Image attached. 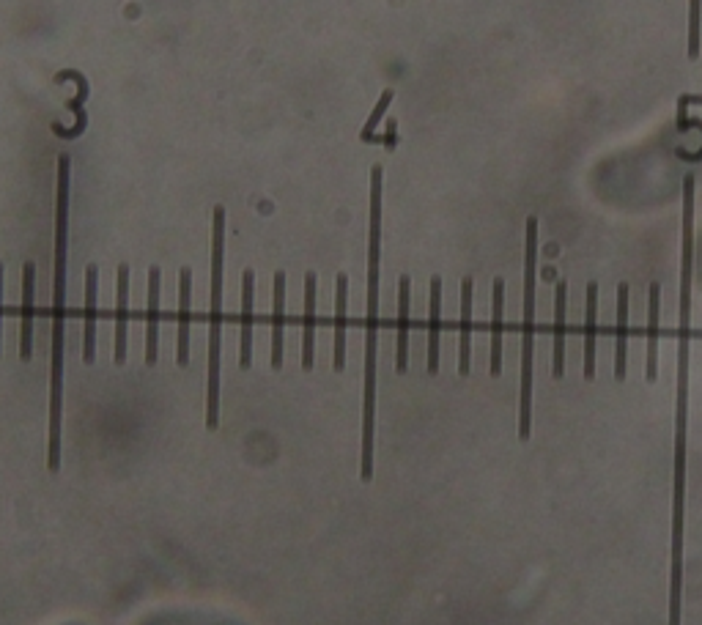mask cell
<instances>
[{
	"label": "cell",
	"instance_id": "cell-14",
	"mask_svg": "<svg viewBox=\"0 0 702 625\" xmlns=\"http://www.w3.org/2000/svg\"><path fill=\"white\" fill-rule=\"evenodd\" d=\"M565 305H568V283L560 280L554 288V354L552 376L563 379L565 373Z\"/></svg>",
	"mask_w": 702,
	"mask_h": 625
},
{
	"label": "cell",
	"instance_id": "cell-5",
	"mask_svg": "<svg viewBox=\"0 0 702 625\" xmlns=\"http://www.w3.org/2000/svg\"><path fill=\"white\" fill-rule=\"evenodd\" d=\"M66 80H72V83H77L80 85V91H77V96L75 99H69L66 102V107L75 113V127L72 129H66V127H61V124H53V135L55 138H61V140H77L83 132H86V127H88V116H86V99H88V94H91V85H88V80H86V75H80L77 69H64V72H58L55 75V83H66Z\"/></svg>",
	"mask_w": 702,
	"mask_h": 625
},
{
	"label": "cell",
	"instance_id": "cell-10",
	"mask_svg": "<svg viewBox=\"0 0 702 625\" xmlns=\"http://www.w3.org/2000/svg\"><path fill=\"white\" fill-rule=\"evenodd\" d=\"M409 308H412V280H398V340H395V371L409 368Z\"/></svg>",
	"mask_w": 702,
	"mask_h": 625
},
{
	"label": "cell",
	"instance_id": "cell-21",
	"mask_svg": "<svg viewBox=\"0 0 702 625\" xmlns=\"http://www.w3.org/2000/svg\"><path fill=\"white\" fill-rule=\"evenodd\" d=\"M628 357V283L617 286V335H615V379H626Z\"/></svg>",
	"mask_w": 702,
	"mask_h": 625
},
{
	"label": "cell",
	"instance_id": "cell-18",
	"mask_svg": "<svg viewBox=\"0 0 702 625\" xmlns=\"http://www.w3.org/2000/svg\"><path fill=\"white\" fill-rule=\"evenodd\" d=\"M659 305H661L659 283H650V294H648V365H645V379H648V382H656V376H659Z\"/></svg>",
	"mask_w": 702,
	"mask_h": 625
},
{
	"label": "cell",
	"instance_id": "cell-19",
	"mask_svg": "<svg viewBox=\"0 0 702 625\" xmlns=\"http://www.w3.org/2000/svg\"><path fill=\"white\" fill-rule=\"evenodd\" d=\"M439 332H442V280L431 277V313H428V373H439Z\"/></svg>",
	"mask_w": 702,
	"mask_h": 625
},
{
	"label": "cell",
	"instance_id": "cell-11",
	"mask_svg": "<svg viewBox=\"0 0 702 625\" xmlns=\"http://www.w3.org/2000/svg\"><path fill=\"white\" fill-rule=\"evenodd\" d=\"M253 299H256V275L247 269L242 275V351H239V365L250 368L253 365Z\"/></svg>",
	"mask_w": 702,
	"mask_h": 625
},
{
	"label": "cell",
	"instance_id": "cell-13",
	"mask_svg": "<svg viewBox=\"0 0 702 625\" xmlns=\"http://www.w3.org/2000/svg\"><path fill=\"white\" fill-rule=\"evenodd\" d=\"M472 277L461 280V343H458V373L469 376L472 368Z\"/></svg>",
	"mask_w": 702,
	"mask_h": 625
},
{
	"label": "cell",
	"instance_id": "cell-8",
	"mask_svg": "<svg viewBox=\"0 0 702 625\" xmlns=\"http://www.w3.org/2000/svg\"><path fill=\"white\" fill-rule=\"evenodd\" d=\"M192 272L184 266L179 272V340H176V360L181 368L190 362V321H192Z\"/></svg>",
	"mask_w": 702,
	"mask_h": 625
},
{
	"label": "cell",
	"instance_id": "cell-6",
	"mask_svg": "<svg viewBox=\"0 0 702 625\" xmlns=\"http://www.w3.org/2000/svg\"><path fill=\"white\" fill-rule=\"evenodd\" d=\"M160 266L149 269V313H146V365H157L160 357Z\"/></svg>",
	"mask_w": 702,
	"mask_h": 625
},
{
	"label": "cell",
	"instance_id": "cell-12",
	"mask_svg": "<svg viewBox=\"0 0 702 625\" xmlns=\"http://www.w3.org/2000/svg\"><path fill=\"white\" fill-rule=\"evenodd\" d=\"M346 305H349V277L341 272L335 280V351H332V368L338 373L346 368Z\"/></svg>",
	"mask_w": 702,
	"mask_h": 625
},
{
	"label": "cell",
	"instance_id": "cell-3",
	"mask_svg": "<svg viewBox=\"0 0 702 625\" xmlns=\"http://www.w3.org/2000/svg\"><path fill=\"white\" fill-rule=\"evenodd\" d=\"M535 277H538V220L527 217L524 231V318L522 379H519V439L532 434V360H535Z\"/></svg>",
	"mask_w": 702,
	"mask_h": 625
},
{
	"label": "cell",
	"instance_id": "cell-20",
	"mask_svg": "<svg viewBox=\"0 0 702 625\" xmlns=\"http://www.w3.org/2000/svg\"><path fill=\"white\" fill-rule=\"evenodd\" d=\"M502 310H505V280H494L491 294V376L502 373Z\"/></svg>",
	"mask_w": 702,
	"mask_h": 625
},
{
	"label": "cell",
	"instance_id": "cell-2",
	"mask_svg": "<svg viewBox=\"0 0 702 625\" xmlns=\"http://www.w3.org/2000/svg\"><path fill=\"white\" fill-rule=\"evenodd\" d=\"M379 261L382 217H371L368 239V318H365V395H362V464L360 477H373V423H376V346H379Z\"/></svg>",
	"mask_w": 702,
	"mask_h": 625
},
{
	"label": "cell",
	"instance_id": "cell-1",
	"mask_svg": "<svg viewBox=\"0 0 702 625\" xmlns=\"http://www.w3.org/2000/svg\"><path fill=\"white\" fill-rule=\"evenodd\" d=\"M69 187L72 159L58 157L55 195V272H53V365H50V445L47 467L61 469V395H64V324H66V250H69Z\"/></svg>",
	"mask_w": 702,
	"mask_h": 625
},
{
	"label": "cell",
	"instance_id": "cell-4",
	"mask_svg": "<svg viewBox=\"0 0 702 625\" xmlns=\"http://www.w3.org/2000/svg\"><path fill=\"white\" fill-rule=\"evenodd\" d=\"M223 269H225V209H214L212 231V318H209V390L206 428L220 425V343H223Z\"/></svg>",
	"mask_w": 702,
	"mask_h": 625
},
{
	"label": "cell",
	"instance_id": "cell-22",
	"mask_svg": "<svg viewBox=\"0 0 702 625\" xmlns=\"http://www.w3.org/2000/svg\"><path fill=\"white\" fill-rule=\"evenodd\" d=\"M96 291H99V269L94 264L86 269V343L83 360L94 365L96 360Z\"/></svg>",
	"mask_w": 702,
	"mask_h": 625
},
{
	"label": "cell",
	"instance_id": "cell-16",
	"mask_svg": "<svg viewBox=\"0 0 702 625\" xmlns=\"http://www.w3.org/2000/svg\"><path fill=\"white\" fill-rule=\"evenodd\" d=\"M272 368H283V324H286V272H275L272 294Z\"/></svg>",
	"mask_w": 702,
	"mask_h": 625
},
{
	"label": "cell",
	"instance_id": "cell-24",
	"mask_svg": "<svg viewBox=\"0 0 702 625\" xmlns=\"http://www.w3.org/2000/svg\"><path fill=\"white\" fill-rule=\"evenodd\" d=\"M3 277H6V269L0 264V329H3ZM0 338H3V332H0ZM0 354H3V340H0Z\"/></svg>",
	"mask_w": 702,
	"mask_h": 625
},
{
	"label": "cell",
	"instance_id": "cell-17",
	"mask_svg": "<svg viewBox=\"0 0 702 625\" xmlns=\"http://www.w3.org/2000/svg\"><path fill=\"white\" fill-rule=\"evenodd\" d=\"M596 338H598V286L590 283L585 294V379L596 376Z\"/></svg>",
	"mask_w": 702,
	"mask_h": 625
},
{
	"label": "cell",
	"instance_id": "cell-15",
	"mask_svg": "<svg viewBox=\"0 0 702 625\" xmlns=\"http://www.w3.org/2000/svg\"><path fill=\"white\" fill-rule=\"evenodd\" d=\"M316 272L305 275V338H302V368L310 371L316 362Z\"/></svg>",
	"mask_w": 702,
	"mask_h": 625
},
{
	"label": "cell",
	"instance_id": "cell-7",
	"mask_svg": "<svg viewBox=\"0 0 702 625\" xmlns=\"http://www.w3.org/2000/svg\"><path fill=\"white\" fill-rule=\"evenodd\" d=\"M33 310H36V269L33 264L22 266V332L20 357L25 362L33 357Z\"/></svg>",
	"mask_w": 702,
	"mask_h": 625
},
{
	"label": "cell",
	"instance_id": "cell-9",
	"mask_svg": "<svg viewBox=\"0 0 702 625\" xmlns=\"http://www.w3.org/2000/svg\"><path fill=\"white\" fill-rule=\"evenodd\" d=\"M127 324H129V266H118L116 280V346H113V360L116 365L127 362Z\"/></svg>",
	"mask_w": 702,
	"mask_h": 625
},
{
	"label": "cell",
	"instance_id": "cell-23",
	"mask_svg": "<svg viewBox=\"0 0 702 625\" xmlns=\"http://www.w3.org/2000/svg\"><path fill=\"white\" fill-rule=\"evenodd\" d=\"M395 91L393 88H384L382 96H379V102H376V107H373V113L368 116V121H365V127H362L360 138L365 140V143H373V132H376V127H379V121L384 118V113H387V107H390V102H393Z\"/></svg>",
	"mask_w": 702,
	"mask_h": 625
}]
</instances>
